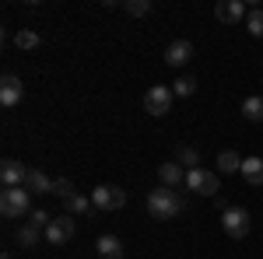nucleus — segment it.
Returning <instances> with one entry per match:
<instances>
[{
  "label": "nucleus",
  "mask_w": 263,
  "mask_h": 259,
  "mask_svg": "<svg viewBox=\"0 0 263 259\" xmlns=\"http://www.w3.org/2000/svg\"><path fill=\"white\" fill-rule=\"evenodd\" d=\"M25 189H28L32 196H42V193H53V182H49V175H46V172H39V168H28Z\"/></svg>",
  "instance_id": "f8f14e48"
},
{
  "label": "nucleus",
  "mask_w": 263,
  "mask_h": 259,
  "mask_svg": "<svg viewBox=\"0 0 263 259\" xmlns=\"http://www.w3.org/2000/svg\"><path fill=\"white\" fill-rule=\"evenodd\" d=\"M242 175L249 186H263V158H246L242 161Z\"/></svg>",
  "instance_id": "2eb2a0df"
},
{
  "label": "nucleus",
  "mask_w": 263,
  "mask_h": 259,
  "mask_svg": "<svg viewBox=\"0 0 263 259\" xmlns=\"http://www.w3.org/2000/svg\"><path fill=\"white\" fill-rule=\"evenodd\" d=\"M172 88H165V84H155L147 95H144V112H151V116H165V112H172Z\"/></svg>",
  "instance_id": "39448f33"
},
{
  "label": "nucleus",
  "mask_w": 263,
  "mask_h": 259,
  "mask_svg": "<svg viewBox=\"0 0 263 259\" xmlns=\"http://www.w3.org/2000/svg\"><path fill=\"white\" fill-rule=\"evenodd\" d=\"M14 46H18V49H39L42 39H39V32H32V28H21L18 35H14Z\"/></svg>",
  "instance_id": "412c9836"
},
{
  "label": "nucleus",
  "mask_w": 263,
  "mask_h": 259,
  "mask_svg": "<svg viewBox=\"0 0 263 259\" xmlns=\"http://www.w3.org/2000/svg\"><path fill=\"white\" fill-rule=\"evenodd\" d=\"M190 60H193V42L190 39H176L165 49V63H168V67H186Z\"/></svg>",
  "instance_id": "9b49d317"
},
{
  "label": "nucleus",
  "mask_w": 263,
  "mask_h": 259,
  "mask_svg": "<svg viewBox=\"0 0 263 259\" xmlns=\"http://www.w3.org/2000/svg\"><path fill=\"white\" fill-rule=\"evenodd\" d=\"M46 235L42 228H32V224H21L18 228V242L25 245V249H32V245H39V238Z\"/></svg>",
  "instance_id": "aec40b11"
},
{
  "label": "nucleus",
  "mask_w": 263,
  "mask_h": 259,
  "mask_svg": "<svg viewBox=\"0 0 263 259\" xmlns=\"http://www.w3.org/2000/svg\"><path fill=\"white\" fill-rule=\"evenodd\" d=\"M176 161H179L182 168H200V151L197 147H190V144H182V147H176Z\"/></svg>",
  "instance_id": "dca6fc26"
},
{
  "label": "nucleus",
  "mask_w": 263,
  "mask_h": 259,
  "mask_svg": "<svg viewBox=\"0 0 263 259\" xmlns=\"http://www.w3.org/2000/svg\"><path fill=\"white\" fill-rule=\"evenodd\" d=\"M74 193H78V189H74V182H70V179H57V182H53V193H49V196H57V200H63V203H67Z\"/></svg>",
  "instance_id": "b1692460"
},
{
  "label": "nucleus",
  "mask_w": 263,
  "mask_h": 259,
  "mask_svg": "<svg viewBox=\"0 0 263 259\" xmlns=\"http://www.w3.org/2000/svg\"><path fill=\"white\" fill-rule=\"evenodd\" d=\"M28 224H32V228H42V231H46V228H49L53 221H49V214H46V210H32V214H28Z\"/></svg>",
  "instance_id": "a878e982"
},
{
  "label": "nucleus",
  "mask_w": 263,
  "mask_h": 259,
  "mask_svg": "<svg viewBox=\"0 0 263 259\" xmlns=\"http://www.w3.org/2000/svg\"><path fill=\"white\" fill-rule=\"evenodd\" d=\"M186 186H190V193L218 196V175L207 172V168H193V172H186Z\"/></svg>",
  "instance_id": "423d86ee"
},
{
  "label": "nucleus",
  "mask_w": 263,
  "mask_h": 259,
  "mask_svg": "<svg viewBox=\"0 0 263 259\" xmlns=\"http://www.w3.org/2000/svg\"><path fill=\"white\" fill-rule=\"evenodd\" d=\"M35 207H32V193L25 186H14V189H4L0 193V214L4 217H28Z\"/></svg>",
  "instance_id": "f03ea898"
},
{
  "label": "nucleus",
  "mask_w": 263,
  "mask_h": 259,
  "mask_svg": "<svg viewBox=\"0 0 263 259\" xmlns=\"http://www.w3.org/2000/svg\"><path fill=\"white\" fill-rule=\"evenodd\" d=\"M91 207L95 210H123L126 207V193L120 186H95L91 189Z\"/></svg>",
  "instance_id": "7ed1b4c3"
},
{
  "label": "nucleus",
  "mask_w": 263,
  "mask_h": 259,
  "mask_svg": "<svg viewBox=\"0 0 263 259\" xmlns=\"http://www.w3.org/2000/svg\"><path fill=\"white\" fill-rule=\"evenodd\" d=\"M242 112L249 123H263V98H256V95H246L242 98Z\"/></svg>",
  "instance_id": "a211bd4d"
},
{
  "label": "nucleus",
  "mask_w": 263,
  "mask_h": 259,
  "mask_svg": "<svg viewBox=\"0 0 263 259\" xmlns=\"http://www.w3.org/2000/svg\"><path fill=\"white\" fill-rule=\"evenodd\" d=\"M95 207H91V196H81V193H74V196L67 200V214L74 217V214H91Z\"/></svg>",
  "instance_id": "6ab92c4d"
},
{
  "label": "nucleus",
  "mask_w": 263,
  "mask_h": 259,
  "mask_svg": "<svg viewBox=\"0 0 263 259\" xmlns=\"http://www.w3.org/2000/svg\"><path fill=\"white\" fill-rule=\"evenodd\" d=\"M144 203H147V214H151V217H158V221L179 217L182 207H186V200H182L176 189H168V186H158V189H151Z\"/></svg>",
  "instance_id": "f257e3e1"
},
{
  "label": "nucleus",
  "mask_w": 263,
  "mask_h": 259,
  "mask_svg": "<svg viewBox=\"0 0 263 259\" xmlns=\"http://www.w3.org/2000/svg\"><path fill=\"white\" fill-rule=\"evenodd\" d=\"M0 179H4V189H14V186H25L28 179V165H21V161L7 158L0 165Z\"/></svg>",
  "instance_id": "9d476101"
},
{
  "label": "nucleus",
  "mask_w": 263,
  "mask_h": 259,
  "mask_svg": "<svg viewBox=\"0 0 263 259\" xmlns=\"http://www.w3.org/2000/svg\"><path fill=\"white\" fill-rule=\"evenodd\" d=\"M193 91H197V81H193V77H186V74H182V77L172 81V95H176V98H190Z\"/></svg>",
  "instance_id": "4be33fe9"
},
{
  "label": "nucleus",
  "mask_w": 263,
  "mask_h": 259,
  "mask_svg": "<svg viewBox=\"0 0 263 259\" xmlns=\"http://www.w3.org/2000/svg\"><path fill=\"white\" fill-rule=\"evenodd\" d=\"M21 98H25V84H21V77L4 74V77H0V102H4L7 109H14Z\"/></svg>",
  "instance_id": "1a4fd4ad"
},
{
  "label": "nucleus",
  "mask_w": 263,
  "mask_h": 259,
  "mask_svg": "<svg viewBox=\"0 0 263 259\" xmlns=\"http://www.w3.org/2000/svg\"><path fill=\"white\" fill-rule=\"evenodd\" d=\"M158 179H162V186L176 189L179 182H186V172H182V165H179V161H165L162 168H158Z\"/></svg>",
  "instance_id": "ddd939ff"
},
{
  "label": "nucleus",
  "mask_w": 263,
  "mask_h": 259,
  "mask_svg": "<svg viewBox=\"0 0 263 259\" xmlns=\"http://www.w3.org/2000/svg\"><path fill=\"white\" fill-rule=\"evenodd\" d=\"M218 172H224V175L242 172V158H239L235 151H221V154H218Z\"/></svg>",
  "instance_id": "f3484780"
},
{
  "label": "nucleus",
  "mask_w": 263,
  "mask_h": 259,
  "mask_svg": "<svg viewBox=\"0 0 263 259\" xmlns=\"http://www.w3.org/2000/svg\"><path fill=\"white\" fill-rule=\"evenodd\" d=\"M74 231H78V224L70 214H63V217H53V224L46 228V242L49 245H67V242L74 238Z\"/></svg>",
  "instance_id": "0eeeda50"
},
{
  "label": "nucleus",
  "mask_w": 263,
  "mask_h": 259,
  "mask_svg": "<svg viewBox=\"0 0 263 259\" xmlns=\"http://www.w3.org/2000/svg\"><path fill=\"white\" fill-rule=\"evenodd\" d=\"M221 228L228 238H246L249 235V214H246V207H224Z\"/></svg>",
  "instance_id": "20e7f679"
},
{
  "label": "nucleus",
  "mask_w": 263,
  "mask_h": 259,
  "mask_svg": "<svg viewBox=\"0 0 263 259\" xmlns=\"http://www.w3.org/2000/svg\"><path fill=\"white\" fill-rule=\"evenodd\" d=\"M214 14H218V21H221V25H242V21L249 18L242 0H218Z\"/></svg>",
  "instance_id": "6e6552de"
},
{
  "label": "nucleus",
  "mask_w": 263,
  "mask_h": 259,
  "mask_svg": "<svg viewBox=\"0 0 263 259\" xmlns=\"http://www.w3.org/2000/svg\"><path fill=\"white\" fill-rule=\"evenodd\" d=\"M123 252L126 249H123V242L116 235H102L99 238V256L102 259H123Z\"/></svg>",
  "instance_id": "4468645a"
},
{
  "label": "nucleus",
  "mask_w": 263,
  "mask_h": 259,
  "mask_svg": "<svg viewBox=\"0 0 263 259\" xmlns=\"http://www.w3.org/2000/svg\"><path fill=\"white\" fill-rule=\"evenodd\" d=\"M123 11H126L130 18H144V14H151V0H126Z\"/></svg>",
  "instance_id": "5701e85b"
},
{
  "label": "nucleus",
  "mask_w": 263,
  "mask_h": 259,
  "mask_svg": "<svg viewBox=\"0 0 263 259\" xmlns=\"http://www.w3.org/2000/svg\"><path fill=\"white\" fill-rule=\"evenodd\" d=\"M246 28H249V35L263 39V11H260V7H256V11H249V18H246Z\"/></svg>",
  "instance_id": "393cba45"
}]
</instances>
